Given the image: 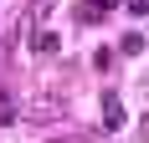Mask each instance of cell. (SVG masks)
Returning a JSON list of instances; mask_svg holds the SVG:
<instances>
[{
    "label": "cell",
    "instance_id": "5b68a950",
    "mask_svg": "<svg viewBox=\"0 0 149 143\" xmlns=\"http://www.w3.org/2000/svg\"><path fill=\"white\" fill-rule=\"evenodd\" d=\"M52 10H57V0H31V10H26V31L36 26V21H46Z\"/></svg>",
    "mask_w": 149,
    "mask_h": 143
},
{
    "label": "cell",
    "instance_id": "9c48e42d",
    "mask_svg": "<svg viewBox=\"0 0 149 143\" xmlns=\"http://www.w3.org/2000/svg\"><path fill=\"white\" fill-rule=\"evenodd\" d=\"M129 10H139V15H149V0H129Z\"/></svg>",
    "mask_w": 149,
    "mask_h": 143
},
{
    "label": "cell",
    "instance_id": "7a4b0ae2",
    "mask_svg": "<svg viewBox=\"0 0 149 143\" xmlns=\"http://www.w3.org/2000/svg\"><path fill=\"white\" fill-rule=\"evenodd\" d=\"M118 5L123 0H82V5H77V21H82V26H103Z\"/></svg>",
    "mask_w": 149,
    "mask_h": 143
},
{
    "label": "cell",
    "instance_id": "8fae6325",
    "mask_svg": "<svg viewBox=\"0 0 149 143\" xmlns=\"http://www.w3.org/2000/svg\"><path fill=\"white\" fill-rule=\"evenodd\" d=\"M144 87H149V72H144Z\"/></svg>",
    "mask_w": 149,
    "mask_h": 143
},
{
    "label": "cell",
    "instance_id": "277c9868",
    "mask_svg": "<svg viewBox=\"0 0 149 143\" xmlns=\"http://www.w3.org/2000/svg\"><path fill=\"white\" fill-rule=\"evenodd\" d=\"M57 31H31V51H41V56H52V51H57Z\"/></svg>",
    "mask_w": 149,
    "mask_h": 143
},
{
    "label": "cell",
    "instance_id": "8992f818",
    "mask_svg": "<svg viewBox=\"0 0 149 143\" xmlns=\"http://www.w3.org/2000/svg\"><path fill=\"white\" fill-rule=\"evenodd\" d=\"M144 36H139V31H123V36H118V51H123V56H139V51H144Z\"/></svg>",
    "mask_w": 149,
    "mask_h": 143
},
{
    "label": "cell",
    "instance_id": "30bf717a",
    "mask_svg": "<svg viewBox=\"0 0 149 143\" xmlns=\"http://www.w3.org/2000/svg\"><path fill=\"white\" fill-rule=\"evenodd\" d=\"M139 138H144V143H149V113H144V123H139Z\"/></svg>",
    "mask_w": 149,
    "mask_h": 143
},
{
    "label": "cell",
    "instance_id": "ba28073f",
    "mask_svg": "<svg viewBox=\"0 0 149 143\" xmlns=\"http://www.w3.org/2000/svg\"><path fill=\"white\" fill-rule=\"evenodd\" d=\"M46 143H88L82 133H62V138H46Z\"/></svg>",
    "mask_w": 149,
    "mask_h": 143
},
{
    "label": "cell",
    "instance_id": "6da1fadb",
    "mask_svg": "<svg viewBox=\"0 0 149 143\" xmlns=\"http://www.w3.org/2000/svg\"><path fill=\"white\" fill-rule=\"evenodd\" d=\"M26 118L36 123V128H52V123L67 118V97H62V92H36V97L26 102Z\"/></svg>",
    "mask_w": 149,
    "mask_h": 143
},
{
    "label": "cell",
    "instance_id": "52a82bcc",
    "mask_svg": "<svg viewBox=\"0 0 149 143\" xmlns=\"http://www.w3.org/2000/svg\"><path fill=\"white\" fill-rule=\"evenodd\" d=\"M5 123H15V97L10 92H0V128H5Z\"/></svg>",
    "mask_w": 149,
    "mask_h": 143
},
{
    "label": "cell",
    "instance_id": "3957f363",
    "mask_svg": "<svg viewBox=\"0 0 149 143\" xmlns=\"http://www.w3.org/2000/svg\"><path fill=\"white\" fill-rule=\"evenodd\" d=\"M123 118H129V113H123V97L108 87V92H103V128H108V133H118V128H123Z\"/></svg>",
    "mask_w": 149,
    "mask_h": 143
}]
</instances>
